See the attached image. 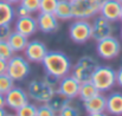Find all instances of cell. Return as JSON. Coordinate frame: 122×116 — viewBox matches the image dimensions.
Listing matches in <instances>:
<instances>
[{"label":"cell","mask_w":122,"mask_h":116,"mask_svg":"<svg viewBox=\"0 0 122 116\" xmlns=\"http://www.w3.org/2000/svg\"><path fill=\"white\" fill-rule=\"evenodd\" d=\"M7 41H8L10 46L13 49L14 52H20V51H24V49L26 47L29 39L26 36H24V35H21L17 31H12V33L10 35Z\"/></svg>","instance_id":"ffe728a7"},{"label":"cell","mask_w":122,"mask_h":116,"mask_svg":"<svg viewBox=\"0 0 122 116\" xmlns=\"http://www.w3.org/2000/svg\"><path fill=\"white\" fill-rule=\"evenodd\" d=\"M57 115L61 116H77L81 115V110L80 107L74 102V100H69L66 102V104L59 110V113Z\"/></svg>","instance_id":"603a6c76"},{"label":"cell","mask_w":122,"mask_h":116,"mask_svg":"<svg viewBox=\"0 0 122 116\" xmlns=\"http://www.w3.org/2000/svg\"><path fill=\"white\" fill-rule=\"evenodd\" d=\"M69 26V37L77 44H85L91 39V23L89 19L74 18Z\"/></svg>","instance_id":"52a82bcc"},{"label":"cell","mask_w":122,"mask_h":116,"mask_svg":"<svg viewBox=\"0 0 122 116\" xmlns=\"http://www.w3.org/2000/svg\"><path fill=\"white\" fill-rule=\"evenodd\" d=\"M29 100H30V97L27 95V91L20 86H13L5 94L6 107L14 111H17L23 106H25L29 102Z\"/></svg>","instance_id":"30bf717a"},{"label":"cell","mask_w":122,"mask_h":116,"mask_svg":"<svg viewBox=\"0 0 122 116\" xmlns=\"http://www.w3.org/2000/svg\"><path fill=\"white\" fill-rule=\"evenodd\" d=\"M11 33H12L11 24H2V25H0V40H7Z\"/></svg>","instance_id":"f546056e"},{"label":"cell","mask_w":122,"mask_h":116,"mask_svg":"<svg viewBox=\"0 0 122 116\" xmlns=\"http://www.w3.org/2000/svg\"><path fill=\"white\" fill-rule=\"evenodd\" d=\"M15 19V8L12 4L0 0V25L11 24Z\"/></svg>","instance_id":"d6986e66"},{"label":"cell","mask_w":122,"mask_h":116,"mask_svg":"<svg viewBox=\"0 0 122 116\" xmlns=\"http://www.w3.org/2000/svg\"><path fill=\"white\" fill-rule=\"evenodd\" d=\"M19 4H21L24 7H26L31 14L36 13V12H39L41 0H20Z\"/></svg>","instance_id":"83f0119b"},{"label":"cell","mask_w":122,"mask_h":116,"mask_svg":"<svg viewBox=\"0 0 122 116\" xmlns=\"http://www.w3.org/2000/svg\"><path fill=\"white\" fill-rule=\"evenodd\" d=\"M106 113L109 115L121 116L122 115V92L114 91L107 97Z\"/></svg>","instance_id":"e0dca14e"},{"label":"cell","mask_w":122,"mask_h":116,"mask_svg":"<svg viewBox=\"0 0 122 116\" xmlns=\"http://www.w3.org/2000/svg\"><path fill=\"white\" fill-rule=\"evenodd\" d=\"M56 113L51 109V107L47 103H41V106L38 107V113L37 116H55Z\"/></svg>","instance_id":"f1b7e54d"},{"label":"cell","mask_w":122,"mask_h":116,"mask_svg":"<svg viewBox=\"0 0 122 116\" xmlns=\"http://www.w3.org/2000/svg\"><path fill=\"white\" fill-rule=\"evenodd\" d=\"M121 8L122 4L117 0H104L100 13L102 17H104L106 19H108L112 23L119 21L120 20V15H121Z\"/></svg>","instance_id":"2e32d148"},{"label":"cell","mask_w":122,"mask_h":116,"mask_svg":"<svg viewBox=\"0 0 122 116\" xmlns=\"http://www.w3.org/2000/svg\"><path fill=\"white\" fill-rule=\"evenodd\" d=\"M106 106H107V97L103 96L101 92H98L94 97L83 102L84 110L90 116L104 115L106 114Z\"/></svg>","instance_id":"4fadbf2b"},{"label":"cell","mask_w":122,"mask_h":116,"mask_svg":"<svg viewBox=\"0 0 122 116\" xmlns=\"http://www.w3.org/2000/svg\"><path fill=\"white\" fill-rule=\"evenodd\" d=\"M6 107V101H5V95L0 94V108H5Z\"/></svg>","instance_id":"836d02e7"},{"label":"cell","mask_w":122,"mask_h":116,"mask_svg":"<svg viewBox=\"0 0 122 116\" xmlns=\"http://www.w3.org/2000/svg\"><path fill=\"white\" fill-rule=\"evenodd\" d=\"M120 20L122 21V8H121V15H120Z\"/></svg>","instance_id":"8d00e7d4"},{"label":"cell","mask_w":122,"mask_h":116,"mask_svg":"<svg viewBox=\"0 0 122 116\" xmlns=\"http://www.w3.org/2000/svg\"><path fill=\"white\" fill-rule=\"evenodd\" d=\"M100 91L97 90V88L92 84L91 81H86V82H83L81 83V86H80V91H78V98L81 100L82 102L94 97L95 95H97Z\"/></svg>","instance_id":"44dd1931"},{"label":"cell","mask_w":122,"mask_h":116,"mask_svg":"<svg viewBox=\"0 0 122 116\" xmlns=\"http://www.w3.org/2000/svg\"><path fill=\"white\" fill-rule=\"evenodd\" d=\"M5 1H7V2H10V4H12V5L19 4V2H20V0H5Z\"/></svg>","instance_id":"d590c367"},{"label":"cell","mask_w":122,"mask_h":116,"mask_svg":"<svg viewBox=\"0 0 122 116\" xmlns=\"http://www.w3.org/2000/svg\"><path fill=\"white\" fill-rule=\"evenodd\" d=\"M113 32L114 27L112 21H109L101 14L94 17V20L91 23V39H94L97 43L101 39L113 36Z\"/></svg>","instance_id":"9c48e42d"},{"label":"cell","mask_w":122,"mask_h":116,"mask_svg":"<svg viewBox=\"0 0 122 116\" xmlns=\"http://www.w3.org/2000/svg\"><path fill=\"white\" fill-rule=\"evenodd\" d=\"M38 30L37 26V19L32 17L31 14H27L25 17H17V20L14 23V31L26 36L27 38L35 35Z\"/></svg>","instance_id":"9a60e30c"},{"label":"cell","mask_w":122,"mask_h":116,"mask_svg":"<svg viewBox=\"0 0 122 116\" xmlns=\"http://www.w3.org/2000/svg\"><path fill=\"white\" fill-rule=\"evenodd\" d=\"M121 43L114 36H109L97 41L96 44V52L98 57L106 61H110L116 58L121 52Z\"/></svg>","instance_id":"ba28073f"},{"label":"cell","mask_w":122,"mask_h":116,"mask_svg":"<svg viewBox=\"0 0 122 116\" xmlns=\"http://www.w3.org/2000/svg\"><path fill=\"white\" fill-rule=\"evenodd\" d=\"M117 1H120V2H121V4H122V0H117Z\"/></svg>","instance_id":"f35d334b"},{"label":"cell","mask_w":122,"mask_h":116,"mask_svg":"<svg viewBox=\"0 0 122 116\" xmlns=\"http://www.w3.org/2000/svg\"><path fill=\"white\" fill-rule=\"evenodd\" d=\"M53 14L57 17L58 20H62V21H68V20L74 19L71 1L70 0H58Z\"/></svg>","instance_id":"ac0fdd59"},{"label":"cell","mask_w":122,"mask_h":116,"mask_svg":"<svg viewBox=\"0 0 122 116\" xmlns=\"http://www.w3.org/2000/svg\"><path fill=\"white\" fill-rule=\"evenodd\" d=\"M104 0H74L71 1L74 18L90 19L100 13Z\"/></svg>","instance_id":"5b68a950"},{"label":"cell","mask_w":122,"mask_h":116,"mask_svg":"<svg viewBox=\"0 0 122 116\" xmlns=\"http://www.w3.org/2000/svg\"><path fill=\"white\" fill-rule=\"evenodd\" d=\"M8 113L5 110V108H0V116H5V115H7Z\"/></svg>","instance_id":"e575fe53"},{"label":"cell","mask_w":122,"mask_h":116,"mask_svg":"<svg viewBox=\"0 0 122 116\" xmlns=\"http://www.w3.org/2000/svg\"><path fill=\"white\" fill-rule=\"evenodd\" d=\"M81 82L74 77L72 75H66L63 78H61L57 83V92L64 95L65 97L70 100H75L78 96Z\"/></svg>","instance_id":"8fae6325"},{"label":"cell","mask_w":122,"mask_h":116,"mask_svg":"<svg viewBox=\"0 0 122 116\" xmlns=\"http://www.w3.org/2000/svg\"><path fill=\"white\" fill-rule=\"evenodd\" d=\"M70 98H68V97H65L64 95H62V94H59V92H57L56 91V94L52 96V98L49 101V102H46L50 107H51V109L56 113V115L59 113V110L66 104V102L69 101Z\"/></svg>","instance_id":"7402d4cb"},{"label":"cell","mask_w":122,"mask_h":116,"mask_svg":"<svg viewBox=\"0 0 122 116\" xmlns=\"http://www.w3.org/2000/svg\"><path fill=\"white\" fill-rule=\"evenodd\" d=\"M58 0H41L39 5V12H46V13H53L55 8L57 6Z\"/></svg>","instance_id":"4316f807"},{"label":"cell","mask_w":122,"mask_h":116,"mask_svg":"<svg viewBox=\"0 0 122 116\" xmlns=\"http://www.w3.org/2000/svg\"><path fill=\"white\" fill-rule=\"evenodd\" d=\"M23 52L30 63H41L45 55L47 53V47L43 41L35 39L27 43Z\"/></svg>","instance_id":"7c38bea8"},{"label":"cell","mask_w":122,"mask_h":116,"mask_svg":"<svg viewBox=\"0 0 122 116\" xmlns=\"http://www.w3.org/2000/svg\"><path fill=\"white\" fill-rule=\"evenodd\" d=\"M14 86V81L10 77L7 72L0 74V94H6L10 89Z\"/></svg>","instance_id":"cb8c5ba5"},{"label":"cell","mask_w":122,"mask_h":116,"mask_svg":"<svg viewBox=\"0 0 122 116\" xmlns=\"http://www.w3.org/2000/svg\"><path fill=\"white\" fill-rule=\"evenodd\" d=\"M15 52L13 51V49L10 46L7 40H0V58L8 61Z\"/></svg>","instance_id":"484cf974"},{"label":"cell","mask_w":122,"mask_h":116,"mask_svg":"<svg viewBox=\"0 0 122 116\" xmlns=\"http://www.w3.org/2000/svg\"><path fill=\"white\" fill-rule=\"evenodd\" d=\"M27 14H31V13L29 12V10H27L26 7H24L21 4H19V5L17 6V8H15V15H17V17H25V15H27Z\"/></svg>","instance_id":"4dcf8cb0"},{"label":"cell","mask_w":122,"mask_h":116,"mask_svg":"<svg viewBox=\"0 0 122 116\" xmlns=\"http://www.w3.org/2000/svg\"><path fill=\"white\" fill-rule=\"evenodd\" d=\"M70 1H74V0H70Z\"/></svg>","instance_id":"ab89813d"},{"label":"cell","mask_w":122,"mask_h":116,"mask_svg":"<svg viewBox=\"0 0 122 116\" xmlns=\"http://www.w3.org/2000/svg\"><path fill=\"white\" fill-rule=\"evenodd\" d=\"M90 81L100 92L108 91L116 85V71L112 66L98 65L94 71Z\"/></svg>","instance_id":"3957f363"},{"label":"cell","mask_w":122,"mask_h":116,"mask_svg":"<svg viewBox=\"0 0 122 116\" xmlns=\"http://www.w3.org/2000/svg\"><path fill=\"white\" fill-rule=\"evenodd\" d=\"M116 84L122 88V66L116 71Z\"/></svg>","instance_id":"1f68e13d"},{"label":"cell","mask_w":122,"mask_h":116,"mask_svg":"<svg viewBox=\"0 0 122 116\" xmlns=\"http://www.w3.org/2000/svg\"><path fill=\"white\" fill-rule=\"evenodd\" d=\"M36 19H37L38 30L45 35L53 33L59 29V20L53 13L38 12V15Z\"/></svg>","instance_id":"5bb4252c"},{"label":"cell","mask_w":122,"mask_h":116,"mask_svg":"<svg viewBox=\"0 0 122 116\" xmlns=\"http://www.w3.org/2000/svg\"><path fill=\"white\" fill-rule=\"evenodd\" d=\"M10 77L14 82H21L27 77L31 72L30 62L19 55H13L7 61V71Z\"/></svg>","instance_id":"8992f818"},{"label":"cell","mask_w":122,"mask_h":116,"mask_svg":"<svg viewBox=\"0 0 122 116\" xmlns=\"http://www.w3.org/2000/svg\"><path fill=\"white\" fill-rule=\"evenodd\" d=\"M7 71V61L0 58V74H4Z\"/></svg>","instance_id":"d6a6232c"},{"label":"cell","mask_w":122,"mask_h":116,"mask_svg":"<svg viewBox=\"0 0 122 116\" xmlns=\"http://www.w3.org/2000/svg\"><path fill=\"white\" fill-rule=\"evenodd\" d=\"M44 70L49 77L59 81L64 76L69 75L72 69L71 59L68 55L61 51H47L41 61Z\"/></svg>","instance_id":"6da1fadb"},{"label":"cell","mask_w":122,"mask_h":116,"mask_svg":"<svg viewBox=\"0 0 122 116\" xmlns=\"http://www.w3.org/2000/svg\"><path fill=\"white\" fill-rule=\"evenodd\" d=\"M121 39H122V29H121Z\"/></svg>","instance_id":"74e56055"},{"label":"cell","mask_w":122,"mask_h":116,"mask_svg":"<svg viewBox=\"0 0 122 116\" xmlns=\"http://www.w3.org/2000/svg\"><path fill=\"white\" fill-rule=\"evenodd\" d=\"M37 113H38V106L30 102H27L25 106H23L20 109L15 111L18 116H37Z\"/></svg>","instance_id":"d4e9b609"},{"label":"cell","mask_w":122,"mask_h":116,"mask_svg":"<svg viewBox=\"0 0 122 116\" xmlns=\"http://www.w3.org/2000/svg\"><path fill=\"white\" fill-rule=\"evenodd\" d=\"M56 82H58V81L49 77L47 75L45 77L31 79L29 82L27 89H26L30 100L35 101L36 103L49 102L57 91Z\"/></svg>","instance_id":"7a4b0ae2"},{"label":"cell","mask_w":122,"mask_h":116,"mask_svg":"<svg viewBox=\"0 0 122 116\" xmlns=\"http://www.w3.org/2000/svg\"><path fill=\"white\" fill-rule=\"evenodd\" d=\"M98 65H100L98 61L96 58H94L92 56H89V55L82 56L78 58L76 64L72 66L71 75L76 79H78L81 83L90 81L94 71L96 70V68Z\"/></svg>","instance_id":"277c9868"}]
</instances>
